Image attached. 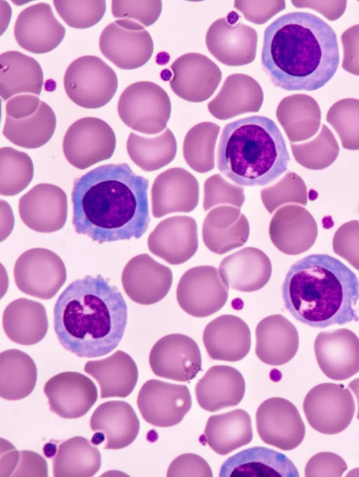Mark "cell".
Returning <instances> with one entry per match:
<instances>
[{
	"mask_svg": "<svg viewBox=\"0 0 359 477\" xmlns=\"http://www.w3.org/2000/svg\"><path fill=\"white\" fill-rule=\"evenodd\" d=\"M149 180L126 163L97 167L73 184L72 224L98 243L138 239L150 222Z\"/></svg>",
	"mask_w": 359,
	"mask_h": 477,
	"instance_id": "1",
	"label": "cell"
},
{
	"mask_svg": "<svg viewBox=\"0 0 359 477\" xmlns=\"http://www.w3.org/2000/svg\"><path fill=\"white\" fill-rule=\"evenodd\" d=\"M339 63L337 35L314 14L288 13L264 30L262 67L278 88L316 90L332 78Z\"/></svg>",
	"mask_w": 359,
	"mask_h": 477,
	"instance_id": "2",
	"label": "cell"
},
{
	"mask_svg": "<svg viewBox=\"0 0 359 477\" xmlns=\"http://www.w3.org/2000/svg\"><path fill=\"white\" fill-rule=\"evenodd\" d=\"M128 308L120 290L100 275L69 283L53 309V326L61 345L80 358H95L119 344Z\"/></svg>",
	"mask_w": 359,
	"mask_h": 477,
	"instance_id": "3",
	"label": "cell"
},
{
	"mask_svg": "<svg viewBox=\"0 0 359 477\" xmlns=\"http://www.w3.org/2000/svg\"><path fill=\"white\" fill-rule=\"evenodd\" d=\"M285 309L299 322L325 328L358 321L359 281L338 259L313 254L294 263L282 285Z\"/></svg>",
	"mask_w": 359,
	"mask_h": 477,
	"instance_id": "4",
	"label": "cell"
},
{
	"mask_svg": "<svg viewBox=\"0 0 359 477\" xmlns=\"http://www.w3.org/2000/svg\"><path fill=\"white\" fill-rule=\"evenodd\" d=\"M289 161L283 136L269 117L250 116L223 128L217 166L234 183L245 187L269 184L287 170Z\"/></svg>",
	"mask_w": 359,
	"mask_h": 477,
	"instance_id": "5",
	"label": "cell"
},
{
	"mask_svg": "<svg viewBox=\"0 0 359 477\" xmlns=\"http://www.w3.org/2000/svg\"><path fill=\"white\" fill-rule=\"evenodd\" d=\"M64 87L76 105L86 109L100 108L114 97L118 88L115 72L95 55L74 60L66 69Z\"/></svg>",
	"mask_w": 359,
	"mask_h": 477,
	"instance_id": "6",
	"label": "cell"
},
{
	"mask_svg": "<svg viewBox=\"0 0 359 477\" xmlns=\"http://www.w3.org/2000/svg\"><path fill=\"white\" fill-rule=\"evenodd\" d=\"M171 106L166 93L150 81L129 85L118 102V113L129 128L148 135L161 132L170 118Z\"/></svg>",
	"mask_w": 359,
	"mask_h": 477,
	"instance_id": "7",
	"label": "cell"
},
{
	"mask_svg": "<svg viewBox=\"0 0 359 477\" xmlns=\"http://www.w3.org/2000/svg\"><path fill=\"white\" fill-rule=\"evenodd\" d=\"M115 147L113 129L96 117H84L74 122L66 131L62 144L66 159L81 170L110 159Z\"/></svg>",
	"mask_w": 359,
	"mask_h": 477,
	"instance_id": "8",
	"label": "cell"
},
{
	"mask_svg": "<svg viewBox=\"0 0 359 477\" xmlns=\"http://www.w3.org/2000/svg\"><path fill=\"white\" fill-rule=\"evenodd\" d=\"M14 281L22 293L43 300L53 298L67 279L62 259L46 248L26 250L18 258L13 269Z\"/></svg>",
	"mask_w": 359,
	"mask_h": 477,
	"instance_id": "9",
	"label": "cell"
},
{
	"mask_svg": "<svg viewBox=\"0 0 359 477\" xmlns=\"http://www.w3.org/2000/svg\"><path fill=\"white\" fill-rule=\"evenodd\" d=\"M229 288L215 267L198 266L189 269L182 276L177 287L176 298L186 313L204 318L225 305Z\"/></svg>",
	"mask_w": 359,
	"mask_h": 477,
	"instance_id": "10",
	"label": "cell"
},
{
	"mask_svg": "<svg viewBox=\"0 0 359 477\" xmlns=\"http://www.w3.org/2000/svg\"><path fill=\"white\" fill-rule=\"evenodd\" d=\"M99 47L107 59L126 70L144 65L154 50L149 32L137 22L127 19L107 25L100 36Z\"/></svg>",
	"mask_w": 359,
	"mask_h": 477,
	"instance_id": "11",
	"label": "cell"
},
{
	"mask_svg": "<svg viewBox=\"0 0 359 477\" xmlns=\"http://www.w3.org/2000/svg\"><path fill=\"white\" fill-rule=\"evenodd\" d=\"M137 405L147 423L170 427L182 422L191 409L192 401L186 385L150 379L140 389Z\"/></svg>",
	"mask_w": 359,
	"mask_h": 477,
	"instance_id": "12",
	"label": "cell"
},
{
	"mask_svg": "<svg viewBox=\"0 0 359 477\" xmlns=\"http://www.w3.org/2000/svg\"><path fill=\"white\" fill-rule=\"evenodd\" d=\"M149 362L153 372L161 377L189 382L201 370V354L197 343L179 333L165 335L151 349Z\"/></svg>",
	"mask_w": 359,
	"mask_h": 477,
	"instance_id": "13",
	"label": "cell"
},
{
	"mask_svg": "<svg viewBox=\"0 0 359 477\" xmlns=\"http://www.w3.org/2000/svg\"><path fill=\"white\" fill-rule=\"evenodd\" d=\"M256 426L261 439L280 450L296 448L304 435V426L295 406L279 397L265 400L256 412Z\"/></svg>",
	"mask_w": 359,
	"mask_h": 477,
	"instance_id": "14",
	"label": "cell"
},
{
	"mask_svg": "<svg viewBox=\"0 0 359 477\" xmlns=\"http://www.w3.org/2000/svg\"><path fill=\"white\" fill-rule=\"evenodd\" d=\"M18 210L23 223L41 233L61 229L67 217V197L59 187L40 183L19 200Z\"/></svg>",
	"mask_w": 359,
	"mask_h": 477,
	"instance_id": "15",
	"label": "cell"
},
{
	"mask_svg": "<svg viewBox=\"0 0 359 477\" xmlns=\"http://www.w3.org/2000/svg\"><path fill=\"white\" fill-rule=\"evenodd\" d=\"M171 269L144 253L126 264L121 283L126 295L135 302L150 305L163 300L172 283Z\"/></svg>",
	"mask_w": 359,
	"mask_h": 477,
	"instance_id": "16",
	"label": "cell"
},
{
	"mask_svg": "<svg viewBox=\"0 0 359 477\" xmlns=\"http://www.w3.org/2000/svg\"><path fill=\"white\" fill-rule=\"evenodd\" d=\"M43 391L50 410L65 419L83 416L97 398L94 382L77 372H63L54 375L45 384Z\"/></svg>",
	"mask_w": 359,
	"mask_h": 477,
	"instance_id": "17",
	"label": "cell"
},
{
	"mask_svg": "<svg viewBox=\"0 0 359 477\" xmlns=\"http://www.w3.org/2000/svg\"><path fill=\"white\" fill-rule=\"evenodd\" d=\"M65 34V28L55 17L51 6L44 2L22 11L14 25V36L18 45L36 54L55 49Z\"/></svg>",
	"mask_w": 359,
	"mask_h": 477,
	"instance_id": "18",
	"label": "cell"
},
{
	"mask_svg": "<svg viewBox=\"0 0 359 477\" xmlns=\"http://www.w3.org/2000/svg\"><path fill=\"white\" fill-rule=\"evenodd\" d=\"M147 245L151 253L170 264L184 263L198 247L197 223L186 215L168 217L149 234Z\"/></svg>",
	"mask_w": 359,
	"mask_h": 477,
	"instance_id": "19",
	"label": "cell"
},
{
	"mask_svg": "<svg viewBox=\"0 0 359 477\" xmlns=\"http://www.w3.org/2000/svg\"><path fill=\"white\" fill-rule=\"evenodd\" d=\"M200 189L197 179L182 168L160 173L151 191L152 215L156 218L176 213H189L198 206Z\"/></svg>",
	"mask_w": 359,
	"mask_h": 477,
	"instance_id": "20",
	"label": "cell"
},
{
	"mask_svg": "<svg viewBox=\"0 0 359 477\" xmlns=\"http://www.w3.org/2000/svg\"><path fill=\"white\" fill-rule=\"evenodd\" d=\"M271 242L280 252L290 255L309 250L318 236L317 223L311 213L298 205L278 209L269 228Z\"/></svg>",
	"mask_w": 359,
	"mask_h": 477,
	"instance_id": "21",
	"label": "cell"
},
{
	"mask_svg": "<svg viewBox=\"0 0 359 477\" xmlns=\"http://www.w3.org/2000/svg\"><path fill=\"white\" fill-rule=\"evenodd\" d=\"M314 349L318 365L333 379H345L359 371V339L348 329L320 332Z\"/></svg>",
	"mask_w": 359,
	"mask_h": 477,
	"instance_id": "22",
	"label": "cell"
},
{
	"mask_svg": "<svg viewBox=\"0 0 359 477\" xmlns=\"http://www.w3.org/2000/svg\"><path fill=\"white\" fill-rule=\"evenodd\" d=\"M203 341L212 359L236 362L249 353L251 333L243 319L234 315L224 314L205 326Z\"/></svg>",
	"mask_w": 359,
	"mask_h": 477,
	"instance_id": "23",
	"label": "cell"
},
{
	"mask_svg": "<svg viewBox=\"0 0 359 477\" xmlns=\"http://www.w3.org/2000/svg\"><path fill=\"white\" fill-rule=\"evenodd\" d=\"M220 477H298L297 469L284 454L264 447L245 449L222 465Z\"/></svg>",
	"mask_w": 359,
	"mask_h": 477,
	"instance_id": "24",
	"label": "cell"
},
{
	"mask_svg": "<svg viewBox=\"0 0 359 477\" xmlns=\"http://www.w3.org/2000/svg\"><path fill=\"white\" fill-rule=\"evenodd\" d=\"M219 271L225 283L232 289L254 292L269 282L272 265L262 250L246 247L225 257L219 264Z\"/></svg>",
	"mask_w": 359,
	"mask_h": 477,
	"instance_id": "25",
	"label": "cell"
},
{
	"mask_svg": "<svg viewBox=\"0 0 359 477\" xmlns=\"http://www.w3.org/2000/svg\"><path fill=\"white\" fill-rule=\"evenodd\" d=\"M249 235L248 220L238 208L229 206L215 208L203 223V243L208 250L218 255L243 246Z\"/></svg>",
	"mask_w": 359,
	"mask_h": 477,
	"instance_id": "26",
	"label": "cell"
},
{
	"mask_svg": "<svg viewBox=\"0 0 359 477\" xmlns=\"http://www.w3.org/2000/svg\"><path fill=\"white\" fill-rule=\"evenodd\" d=\"M245 391L243 376L229 365L212 366L195 387L198 403L208 412L237 405L243 398Z\"/></svg>",
	"mask_w": 359,
	"mask_h": 477,
	"instance_id": "27",
	"label": "cell"
},
{
	"mask_svg": "<svg viewBox=\"0 0 359 477\" xmlns=\"http://www.w3.org/2000/svg\"><path fill=\"white\" fill-rule=\"evenodd\" d=\"M255 353L263 363L280 365L290 361L299 347L298 332L294 325L280 314L261 320L257 325Z\"/></svg>",
	"mask_w": 359,
	"mask_h": 477,
	"instance_id": "28",
	"label": "cell"
},
{
	"mask_svg": "<svg viewBox=\"0 0 359 477\" xmlns=\"http://www.w3.org/2000/svg\"><path fill=\"white\" fill-rule=\"evenodd\" d=\"M90 428L105 436L106 450H118L130 445L137 438L140 421L133 407L126 401H109L93 412Z\"/></svg>",
	"mask_w": 359,
	"mask_h": 477,
	"instance_id": "29",
	"label": "cell"
},
{
	"mask_svg": "<svg viewBox=\"0 0 359 477\" xmlns=\"http://www.w3.org/2000/svg\"><path fill=\"white\" fill-rule=\"evenodd\" d=\"M84 370L97 382L101 398L127 397L138 379L135 361L121 350L103 359L87 361Z\"/></svg>",
	"mask_w": 359,
	"mask_h": 477,
	"instance_id": "30",
	"label": "cell"
},
{
	"mask_svg": "<svg viewBox=\"0 0 359 477\" xmlns=\"http://www.w3.org/2000/svg\"><path fill=\"white\" fill-rule=\"evenodd\" d=\"M2 324L6 336L21 345H33L46 336L48 321L44 306L27 298H18L5 308Z\"/></svg>",
	"mask_w": 359,
	"mask_h": 477,
	"instance_id": "31",
	"label": "cell"
},
{
	"mask_svg": "<svg viewBox=\"0 0 359 477\" xmlns=\"http://www.w3.org/2000/svg\"><path fill=\"white\" fill-rule=\"evenodd\" d=\"M252 437L250 416L243 409H235L210 417L200 441L217 454L226 455L250 443Z\"/></svg>",
	"mask_w": 359,
	"mask_h": 477,
	"instance_id": "32",
	"label": "cell"
},
{
	"mask_svg": "<svg viewBox=\"0 0 359 477\" xmlns=\"http://www.w3.org/2000/svg\"><path fill=\"white\" fill-rule=\"evenodd\" d=\"M43 74L39 63L33 58L16 51L0 56V93L3 100L22 93L39 95Z\"/></svg>",
	"mask_w": 359,
	"mask_h": 477,
	"instance_id": "33",
	"label": "cell"
},
{
	"mask_svg": "<svg viewBox=\"0 0 359 477\" xmlns=\"http://www.w3.org/2000/svg\"><path fill=\"white\" fill-rule=\"evenodd\" d=\"M276 116L291 142L312 137L319 130L321 111L316 100L306 94L287 96L280 102Z\"/></svg>",
	"mask_w": 359,
	"mask_h": 477,
	"instance_id": "34",
	"label": "cell"
},
{
	"mask_svg": "<svg viewBox=\"0 0 359 477\" xmlns=\"http://www.w3.org/2000/svg\"><path fill=\"white\" fill-rule=\"evenodd\" d=\"M55 128L56 116L53 110L41 101L37 110L27 117L13 119L6 115L3 135L17 146L36 149L50 140Z\"/></svg>",
	"mask_w": 359,
	"mask_h": 477,
	"instance_id": "35",
	"label": "cell"
},
{
	"mask_svg": "<svg viewBox=\"0 0 359 477\" xmlns=\"http://www.w3.org/2000/svg\"><path fill=\"white\" fill-rule=\"evenodd\" d=\"M37 380V369L33 359L15 349L0 354V396L8 401L28 396Z\"/></svg>",
	"mask_w": 359,
	"mask_h": 477,
	"instance_id": "36",
	"label": "cell"
},
{
	"mask_svg": "<svg viewBox=\"0 0 359 477\" xmlns=\"http://www.w3.org/2000/svg\"><path fill=\"white\" fill-rule=\"evenodd\" d=\"M100 466L98 449L82 436H74L62 443L53 459L55 477H90Z\"/></svg>",
	"mask_w": 359,
	"mask_h": 477,
	"instance_id": "37",
	"label": "cell"
},
{
	"mask_svg": "<svg viewBox=\"0 0 359 477\" xmlns=\"http://www.w3.org/2000/svg\"><path fill=\"white\" fill-rule=\"evenodd\" d=\"M130 159L142 170H157L169 164L177 152V142L169 128L155 137H145L130 133L126 142Z\"/></svg>",
	"mask_w": 359,
	"mask_h": 477,
	"instance_id": "38",
	"label": "cell"
},
{
	"mask_svg": "<svg viewBox=\"0 0 359 477\" xmlns=\"http://www.w3.org/2000/svg\"><path fill=\"white\" fill-rule=\"evenodd\" d=\"M219 126L210 122L194 126L187 134L183 154L187 163L194 170L204 173L215 167V146Z\"/></svg>",
	"mask_w": 359,
	"mask_h": 477,
	"instance_id": "39",
	"label": "cell"
},
{
	"mask_svg": "<svg viewBox=\"0 0 359 477\" xmlns=\"http://www.w3.org/2000/svg\"><path fill=\"white\" fill-rule=\"evenodd\" d=\"M34 165L25 152L10 147L0 149V194L14 196L20 193L31 182Z\"/></svg>",
	"mask_w": 359,
	"mask_h": 477,
	"instance_id": "40",
	"label": "cell"
},
{
	"mask_svg": "<svg viewBox=\"0 0 359 477\" xmlns=\"http://www.w3.org/2000/svg\"><path fill=\"white\" fill-rule=\"evenodd\" d=\"M290 146L296 161L310 170H318L329 167L339 153V146L333 133L325 124L311 141L291 144Z\"/></svg>",
	"mask_w": 359,
	"mask_h": 477,
	"instance_id": "41",
	"label": "cell"
},
{
	"mask_svg": "<svg viewBox=\"0 0 359 477\" xmlns=\"http://www.w3.org/2000/svg\"><path fill=\"white\" fill-rule=\"evenodd\" d=\"M326 121L338 134L342 147L348 150L359 149V100L344 98L329 109Z\"/></svg>",
	"mask_w": 359,
	"mask_h": 477,
	"instance_id": "42",
	"label": "cell"
},
{
	"mask_svg": "<svg viewBox=\"0 0 359 477\" xmlns=\"http://www.w3.org/2000/svg\"><path fill=\"white\" fill-rule=\"evenodd\" d=\"M261 199L270 214L279 206L287 203L306 206V185L299 175L290 172L276 184L263 189L261 191Z\"/></svg>",
	"mask_w": 359,
	"mask_h": 477,
	"instance_id": "43",
	"label": "cell"
},
{
	"mask_svg": "<svg viewBox=\"0 0 359 477\" xmlns=\"http://www.w3.org/2000/svg\"><path fill=\"white\" fill-rule=\"evenodd\" d=\"M53 4L65 23L76 29L95 25L103 18L106 11L104 0H54Z\"/></svg>",
	"mask_w": 359,
	"mask_h": 477,
	"instance_id": "44",
	"label": "cell"
},
{
	"mask_svg": "<svg viewBox=\"0 0 359 477\" xmlns=\"http://www.w3.org/2000/svg\"><path fill=\"white\" fill-rule=\"evenodd\" d=\"M244 201L243 189L230 184L219 174L208 177L204 183L203 207L205 211L219 204H231L240 208Z\"/></svg>",
	"mask_w": 359,
	"mask_h": 477,
	"instance_id": "45",
	"label": "cell"
},
{
	"mask_svg": "<svg viewBox=\"0 0 359 477\" xmlns=\"http://www.w3.org/2000/svg\"><path fill=\"white\" fill-rule=\"evenodd\" d=\"M161 11V1L113 0L111 1V12L114 18L136 20L145 27L155 22Z\"/></svg>",
	"mask_w": 359,
	"mask_h": 477,
	"instance_id": "46",
	"label": "cell"
},
{
	"mask_svg": "<svg viewBox=\"0 0 359 477\" xmlns=\"http://www.w3.org/2000/svg\"><path fill=\"white\" fill-rule=\"evenodd\" d=\"M335 254L359 271V221L351 220L341 225L332 240Z\"/></svg>",
	"mask_w": 359,
	"mask_h": 477,
	"instance_id": "47",
	"label": "cell"
},
{
	"mask_svg": "<svg viewBox=\"0 0 359 477\" xmlns=\"http://www.w3.org/2000/svg\"><path fill=\"white\" fill-rule=\"evenodd\" d=\"M167 476L212 477V472L208 463L203 457L193 453H185L171 462Z\"/></svg>",
	"mask_w": 359,
	"mask_h": 477,
	"instance_id": "48",
	"label": "cell"
},
{
	"mask_svg": "<svg viewBox=\"0 0 359 477\" xmlns=\"http://www.w3.org/2000/svg\"><path fill=\"white\" fill-rule=\"evenodd\" d=\"M343 46L342 68L359 76V24L346 29L341 36Z\"/></svg>",
	"mask_w": 359,
	"mask_h": 477,
	"instance_id": "49",
	"label": "cell"
},
{
	"mask_svg": "<svg viewBox=\"0 0 359 477\" xmlns=\"http://www.w3.org/2000/svg\"><path fill=\"white\" fill-rule=\"evenodd\" d=\"M12 476H48L46 461L30 450L20 451V458Z\"/></svg>",
	"mask_w": 359,
	"mask_h": 477,
	"instance_id": "50",
	"label": "cell"
},
{
	"mask_svg": "<svg viewBox=\"0 0 359 477\" xmlns=\"http://www.w3.org/2000/svg\"><path fill=\"white\" fill-rule=\"evenodd\" d=\"M41 100L34 95L22 94L11 98L6 103V115L13 119H22L34 114Z\"/></svg>",
	"mask_w": 359,
	"mask_h": 477,
	"instance_id": "51",
	"label": "cell"
},
{
	"mask_svg": "<svg viewBox=\"0 0 359 477\" xmlns=\"http://www.w3.org/2000/svg\"><path fill=\"white\" fill-rule=\"evenodd\" d=\"M20 458V452L16 450L13 445L10 444L6 452L1 451V476H12L15 470Z\"/></svg>",
	"mask_w": 359,
	"mask_h": 477,
	"instance_id": "52",
	"label": "cell"
},
{
	"mask_svg": "<svg viewBox=\"0 0 359 477\" xmlns=\"http://www.w3.org/2000/svg\"><path fill=\"white\" fill-rule=\"evenodd\" d=\"M43 454L48 458L53 457L57 453V448L55 444L52 443H46L43 447Z\"/></svg>",
	"mask_w": 359,
	"mask_h": 477,
	"instance_id": "53",
	"label": "cell"
},
{
	"mask_svg": "<svg viewBox=\"0 0 359 477\" xmlns=\"http://www.w3.org/2000/svg\"><path fill=\"white\" fill-rule=\"evenodd\" d=\"M105 440L104 434L100 431L95 434L92 438L91 442L94 445H99L102 443Z\"/></svg>",
	"mask_w": 359,
	"mask_h": 477,
	"instance_id": "54",
	"label": "cell"
},
{
	"mask_svg": "<svg viewBox=\"0 0 359 477\" xmlns=\"http://www.w3.org/2000/svg\"><path fill=\"white\" fill-rule=\"evenodd\" d=\"M358 210H359V208H358Z\"/></svg>",
	"mask_w": 359,
	"mask_h": 477,
	"instance_id": "55",
	"label": "cell"
}]
</instances>
